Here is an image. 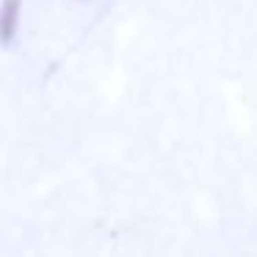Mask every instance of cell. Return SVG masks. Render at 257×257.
<instances>
[{"label": "cell", "instance_id": "obj_1", "mask_svg": "<svg viewBox=\"0 0 257 257\" xmlns=\"http://www.w3.org/2000/svg\"><path fill=\"white\" fill-rule=\"evenodd\" d=\"M25 34V0H0V50H17Z\"/></svg>", "mask_w": 257, "mask_h": 257}]
</instances>
